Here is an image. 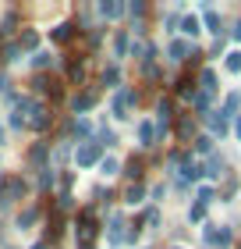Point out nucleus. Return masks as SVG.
<instances>
[{
  "label": "nucleus",
  "mask_w": 241,
  "mask_h": 249,
  "mask_svg": "<svg viewBox=\"0 0 241 249\" xmlns=\"http://www.w3.org/2000/svg\"><path fill=\"white\" fill-rule=\"evenodd\" d=\"M202 239H206V246H216V249H231V246H234V231H231V228H220V224H206Z\"/></svg>",
  "instance_id": "f257e3e1"
},
{
  "label": "nucleus",
  "mask_w": 241,
  "mask_h": 249,
  "mask_svg": "<svg viewBox=\"0 0 241 249\" xmlns=\"http://www.w3.org/2000/svg\"><path fill=\"white\" fill-rule=\"evenodd\" d=\"M25 196V182H21V178H4V182H0V203H15V199H21Z\"/></svg>",
  "instance_id": "f03ea898"
},
{
  "label": "nucleus",
  "mask_w": 241,
  "mask_h": 249,
  "mask_svg": "<svg viewBox=\"0 0 241 249\" xmlns=\"http://www.w3.org/2000/svg\"><path fill=\"white\" fill-rule=\"evenodd\" d=\"M99 153H103L99 142H82V146L75 150V160H78V167H93V164L99 160Z\"/></svg>",
  "instance_id": "7ed1b4c3"
},
{
  "label": "nucleus",
  "mask_w": 241,
  "mask_h": 249,
  "mask_svg": "<svg viewBox=\"0 0 241 249\" xmlns=\"http://www.w3.org/2000/svg\"><path fill=\"white\" fill-rule=\"evenodd\" d=\"M131 104H135L131 89H117V96H113V118H128V107Z\"/></svg>",
  "instance_id": "20e7f679"
},
{
  "label": "nucleus",
  "mask_w": 241,
  "mask_h": 249,
  "mask_svg": "<svg viewBox=\"0 0 241 249\" xmlns=\"http://www.w3.org/2000/svg\"><path fill=\"white\" fill-rule=\"evenodd\" d=\"M124 228H128L124 217H121V213H113V217H110V228H107V239H110L113 246H121V242H124Z\"/></svg>",
  "instance_id": "39448f33"
},
{
  "label": "nucleus",
  "mask_w": 241,
  "mask_h": 249,
  "mask_svg": "<svg viewBox=\"0 0 241 249\" xmlns=\"http://www.w3.org/2000/svg\"><path fill=\"white\" fill-rule=\"evenodd\" d=\"M89 107H96V93H93V89H85V93H78V96L71 100V110H75V114H85Z\"/></svg>",
  "instance_id": "423d86ee"
},
{
  "label": "nucleus",
  "mask_w": 241,
  "mask_h": 249,
  "mask_svg": "<svg viewBox=\"0 0 241 249\" xmlns=\"http://www.w3.org/2000/svg\"><path fill=\"white\" fill-rule=\"evenodd\" d=\"M167 53H170V61H188L195 50H192V43H185V39H174V43H170V50H167Z\"/></svg>",
  "instance_id": "0eeeda50"
},
{
  "label": "nucleus",
  "mask_w": 241,
  "mask_h": 249,
  "mask_svg": "<svg viewBox=\"0 0 241 249\" xmlns=\"http://www.w3.org/2000/svg\"><path fill=\"white\" fill-rule=\"evenodd\" d=\"M199 86H202V89H199L202 96H213V93H216V71H213V68H206V71L199 75Z\"/></svg>",
  "instance_id": "6e6552de"
},
{
  "label": "nucleus",
  "mask_w": 241,
  "mask_h": 249,
  "mask_svg": "<svg viewBox=\"0 0 241 249\" xmlns=\"http://www.w3.org/2000/svg\"><path fill=\"white\" fill-rule=\"evenodd\" d=\"M206 121H209L213 135H227V118L220 114V110H206Z\"/></svg>",
  "instance_id": "1a4fd4ad"
},
{
  "label": "nucleus",
  "mask_w": 241,
  "mask_h": 249,
  "mask_svg": "<svg viewBox=\"0 0 241 249\" xmlns=\"http://www.w3.org/2000/svg\"><path fill=\"white\" fill-rule=\"evenodd\" d=\"M156 142V124L153 121H142L139 124V146H153Z\"/></svg>",
  "instance_id": "9d476101"
},
{
  "label": "nucleus",
  "mask_w": 241,
  "mask_h": 249,
  "mask_svg": "<svg viewBox=\"0 0 241 249\" xmlns=\"http://www.w3.org/2000/svg\"><path fill=\"white\" fill-rule=\"evenodd\" d=\"M192 135H195V118H192V114H185V118L177 121V139H185V142H188Z\"/></svg>",
  "instance_id": "9b49d317"
},
{
  "label": "nucleus",
  "mask_w": 241,
  "mask_h": 249,
  "mask_svg": "<svg viewBox=\"0 0 241 249\" xmlns=\"http://www.w3.org/2000/svg\"><path fill=\"white\" fill-rule=\"evenodd\" d=\"M32 114H36V118H29V124L36 132H43V128H47V121H50V110L47 107H32Z\"/></svg>",
  "instance_id": "f8f14e48"
},
{
  "label": "nucleus",
  "mask_w": 241,
  "mask_h": 249,
  "mask_svg": "<svg viewBox=\"0 0 241 249\" xmlns=\"http://www.w3.org/2000/svg\"><path fill=\"white\" fill-rule=\"evenodd\" d=\"M238 107H241V93H231V96H227V100H224V107H220V114H224V118H234V110H238Z\"/></svg>",
  "instance_id": "ddd939ff"
},
{
  "label": "nucleus",
  "mask_w": 241,
  "mask_h": 249,
  "mask_svg": "<svg viewBox=\"0 0 241 249\" xmlns=\"http://www.w3.org/2000/svg\"><path fill=\"white\" fill-rule=\"evenodd\" d=\"M202 21H206V29H209L213 36H220V15H216L213 7H206V15H202Z\"/></svg>",
  "instance_id": "4468645a"
},
{
  "label": "nucleus",
  "mask_w": 241,
  "mask_h": 249,
  "mask_svg": "<svg viewBox=\"0 0 241 249\" xmlns=\"http://www.w3.org/2000/svg\"><path fill=\"white\" fill-rule=\"evenodd\" d=\"M121 11H124V4H117V0H103V4H99V15L103 18H117Z\"/></svg>",
  "instance_id": "2eb2a0df"
},
{
  "label": "nucleus",
  "mask_w": 241,
  "mask_h": 249,
  "mask_svg": "<svg viewBox=\"0 0 241 249\" xmlns=\"http://www.w3.org/2000/svg\"><path fill=\"white\" fill-rule=\"evenodd\" d=\"M124 199H128L131 207H135V203H142V199H145V185H142V182H135L128 192H124Z\"/></svg>",
  "instance_id": "dca6fc26"
},
{
  "label": "nucleus",
  "mask_w": 241,
  "mask_h": 249,
  "mask_svg": "<svg viewBox=\"0 0 241 249\" xmlns=\"http://www.w3.org/2000/svg\"><path fill=\"white\" fill-rule=\"evenodd\" d=\"M181 32H185V36H199V18L185 15V18H181Z\"/></svg>",
  "instance_id": "f3484780"
},
{
  "label": "nucleus",
  "mask_w": 241,
  "mask_h": 249,
  "mask_svg": "<svg viewBox=\"0 0 241 249\" xmlns=\"http://www.w3.org/2000/svg\"><path fill=\"white\" fill-rule=\"evenodd\" d=\"M224 68H227V71H231V75H238V71H241V50H231V53H227Z\"/></svg>",
  "instance_id": "a211bd4d"
},
{
  "label": "nucleus",
  "mask_w": 241,
  "mask_h": 249,
  "mask_svg": "<svg viewBox=\"0 0 241 249\" xmlns=\"http://www.w3.org/2000/svg\"><path fill=\"white\" fill-rule=\"evenodd\" d=\"M202 171L209 175V178H220V175H224V160H220V157H209V164H206Z\"/></svg>",
  "instance_id": "6ab92c4d"
},
{
  "label": "nucleus",
  "mask_w": 241,
  "mask_h": 249,
  "mask_svg": "<svg viewBox=\"0 0 241 249\" xmlns=\"http://www.w3.org/2000/svg\"><path fill=\"white\" fill-rule=\"evenodd\" d=\"M50 36H53L57 43H67V39H71V36H75V29H71V25H67V21H64V25H57V29L50 32Z\"/></svg>",
  "instance_id": "aec40b11"
},
{
  "label": "nucleus",
  "mask_w": 241,
  "mask_h": 249,
  "mask_svg": "<svg viewBox=\"0 0 241 249\" xmlns=\"http://www.w3.org/2000/svg\"><path fill=\"white\" fill-rule=\"evenodd\" d=\"M117 82H121V68L110 64L107 71H103V86H117Z\"/></svg>",
  "instance_id": "412c9836"
},
{
  "label": "nucleus",
  "mask_w": 241,
  "mask_h": 249,
  "mask_svg": "<svg viewBox=\"0 0 241 249\" xmlns=\"http://www.w3.org/2000/svg\"><path fill=\"white\" fill-rule=\"evenodd\" d=\"M238 185H241V182H238V175H227V182H224V192H220V196H224V199H231L234 192H238Z\"/></svg>",
  "instance_id": "4be33fe9"
},
{
  "label": "nucleus",
  "mask_w": 241,
  "mask_h": 249,
  "mask_svg": "<svg viewBox=\"0 0 241 249\" xmlns=\"http://www.w3.org/2000/svg\"><path fill=\"white\" fill-rule=\"evenodd\" d=\"M124 50H128V32H117V39H113V53L124 57Z\"/></svg>",
  "instance_id": "5701e85b"
},
{
  "label": "nucleus",
  "mask_w": 241,
  "mask_h": 249,
  "mask_svg": "<svg viewBox=\"0 0 241 249\" xmlns=\"http://www.w3.org/2000/svg\"><path fill=\"white\" fill-rule=\"evenodd\" d=\"M124 175L139 182V178H142V160H128V167H124Z\"/></svg>",
  "instance_id": "b1692460"
},
{
  "label": "nucleus",
  "mask_w": 241,
  "mask_h": 249,
  "mask_svg": "<svg viewBox=\"0 0 241 249\" xmlns=\"http://www.w3.org/2000/svg\"><path fill=\"white\" fill-rule=\"evenodd\" d=\"M32 64H36V68H50V64H53V53H47V50H39L36 57H32Z\"/></svg>",
  "instance_id": "393cba45"
},
{
  "label": "nucleus",
  "mask_w": 241,
  "mask_h": 249,
  "mask_svg": "<svg viewBox=\"0 0 241 249\" xmlns=\"http://www.w3.org/2000/svg\"><path fill=\"white\" fill-rule=\"evenodd\" d=\"M36 43H39V36L29 29V32H21V39H18V50H21V47H36Z\"/></svg>",
  "instance_id": "a878e982"
},
{
  "label": "nucleus",
  "mask_w": 241,
  "mask_h": 249,
  "mask_svg": "<svg viewBox=\"0 0 241 249\" xmlns=\"http://www.w3.org/2000/svg\"><path fill=\"white\" fill-rule=\"evenodd\" d=\"M99 171H103V175H117V160H113V157H103V160H99Z\"/></svg>",
  "instance_id": "bb28decb"
},
{
  "label": "nucleus",
  "mask_w": 241,
  "mask_h": 249,
  "mask_svg": "<svg viewBox=\"0 0 241 249\" xmlns=\"http://www.w3.org/2000/svg\"><path fill=\"white\" fill-rule=\"evenodd\" d=\"M195 150H199V153H209V150H213V139H209V135H199V139H195Z\"/></svg>",
  "instance_id": "cd10ccee"
},
{
  "label": "nucleus",
  "mask_w": 241,
  "mask_h": 249,
  "mask_svg": "<svg viewBox=\"0 0 241 249\" xmlns=\"http://www.w3.org/2000/svg\"><path fill=\"white\" fill-rule=\"evenodd\" d=\"M32 221H36V210H32V207H29L25 213H18V228H29Z\"/></svg>",
  "instance_id": "c85d7f7f"
},
{
  "label": "nucleus",
  "mask_w": 241,
  "mask_h": 249,
  "mask_svg": "<svg viewBox=\"0 0 241 249\" xmlns=\"http://www.w3.org/2000/svg\"><path fill=\"white\" fill-rule=\"evenodd\" d=\"M188 217H192V221H195V224H199V221H202V217H206V203H195V207H192V210H188Z\"/></svg>",
  "instance_id": "c756f323"
},
{
  "label": "nucleus",
  "mask_w": 241,
  "mask_h": 249,
  "mask_svg": "<svg viewBox=\"0 0 241 249\" xmlns=\"http://www.w3.org/2000/svg\"><path fill=\"white\" fill-rule=\"evenodd\" d=\"M142 221L149 224V228H156V224H160V210H156V207H149V210H145V217H142Z\"/></svg>",
  "instance_id": "7c9ffc66"
},
{
  "label": "nucleus",
  "mask_w": 241,
  "mask_h": 249,
  "mask_svg": "<svg viewBox=\"0 0 241 249\" xmlns=\"http://www.w3.org/2000/svg\"><path fill=\"white\" fill-rule=\"evenodd\" d=\"M32 164H43V160H47V146H32Z\"/></svg>",
  "instance_id": "2f4dec72"
},
{
  "label": "nucleus",
  "mask_w": 241,
  "mask_h": 249,
  "mask_svg": "<svg viewBox=\"0 0 241 249\" xmlns=\"http://www.w3.org/2000/svg\"><path fill=\"white\" fill-rule=\"evenodd\" d=\"M113 142H117V135H113L110 128H103L99 132V146H113Z\"/></svg>",
  "instance_id": "473e14b6"
},
{
  "label": "nucleus",
  "mask_w": 241,
  "mask_h": 249,
  "mask_svg": "<svg viewBox=\"0 0 241 249\" xmlns=\"http://www.w3.org/2000/svg\"><path fill=\"white\" fill-rule=\"evenodd\" d=\"M67 71H71V78H75V82H82V75H85V68H82V64H78V61H75L71 68H67Z\"/></svg>",
  "instance_id": "72a5a7b5"
},
{
  "label": "nucleus",
  "mask_w": 241,
  "mask_h": 249,
  "mask_svg": "<svg viewBox=\"0 0 241 249\" xmlns=\"http://www.w3.org/2000/svg\"><path fill=\"white\" fill-rule=\"evenodd\" d=\"M199 203H206V207L213 203V189H209V185H206V189H199Z\"/></svg>",
  "instance_id": "f704fd0d"
},
{
  "label": "nucleus",
  "mask_w": 241,
  "mask_h": 249,
  "mask_svg": "<svg viewBox=\"0 0 241 249\" xmlns=\"http://www.w3.org/2000/svg\"><path fill=\"white\" fill-rule=\"evenodd\" d=\"M128 11H131V18H142V15H145V4H131Z\"/></svg>",
  "instance_id": "c9c22d12"
},
{
  "label": "nucleus",
  "mask_w": 241,
  "mask_h": 249,
  "mask_svg": "<svg viewBox=\"0 0 241 249\" xmlns=\"http://www.w3.org/2000/svg\"><path fill=\"white\" fill-rule=\"evenodd\" d=\"M231 36H234V39H241V21H234V29H231Z\"/></svg>",
  "instance_id": "e433bc0d"
},
{
  "label": "nucleus",
  "mask_w": 241,
  "mask_h": 249,
  "mask_svg": "<svg viewBox=\"0 0 241 249\" xmlns=\"http://www.w3.org/2000/svg\"><path fill=\"white\" fill-rule=\"evenodd\" d=\"M234 135L241 139V114H238V121H234Z\"/></svg>",
  "instance_id": "4c0bfd02"
},
{
  "label": "nucleus",
  "mask_w": 241,
  "mask_h": 249,
  "mask_svg": "<svg viewBox=\"0 0 241 249\" xmlns=\"http://www.w3.org/2000/svg\"><path fill=\"white\" fill-rule=\"evenodd\" d=\"M32 249H47V242H36V246H32Z\"/></svg>",
  "instance_id": "58836bf2"
},
{
  "label": "nucleus",
  "mask_w": 241,
  "mask_h": 249,
  "mask_svg": "<svg viewBox=\"0 0 241 249\" xmlns=\"http://www.w3.org/2000/svg\"><path fill=\"white\" fill-rule=\"evenodd\" d=\"M0 142H4V132H0Z\"/></svg>",
  "instance_id": "ea45409f"
},
{
  "label": "nucleus",
  "mask_w": 241,
  "mask_h": 249,
  "mask_svg": "<svg viewBox=\"0 0 241 249\" xmlns=\"http://www.w3.org/2000/svg\"><path fill=\"white\" fill-rule=\"evenodd\" d=\"M234 249H241V242H238V246H234Z\"/></svg>",
  "instance_id": "a19ab883"
}]
</instances>
